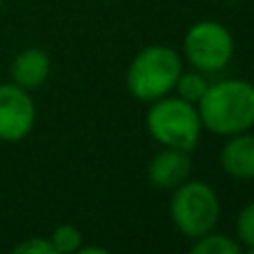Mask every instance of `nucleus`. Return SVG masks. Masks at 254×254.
I'll return each instance as SVG.
<instances>
[{
    "instance_id": "obj_6",
    "label": "nucleus",
    "mask_w": 254,
    "mask_h": 254,
    "mask_svg": "<svg viewBox=\"0 0 254 254\" xmlns=\"http://www.w3.org/2000/svg\"><path fill=\"white\" fill-rule=\"evenodd\" d=\"M36 121V107L27 89L13 85H0V140L25 138Z\"/></svg>"
},
{
    "instance_id": "obj_7",
    "label": "nucleus",
    "mask_w": 254,
    "mask_h": 254,
    "mask_svg": "<svg viewBox=\"0 0 254 254\" xmlns=\"http://www.w3.org/2000/svg\"><path fill=\"white\" fill-rule=\"evenodd\" d=\"M190 167H192L190 152H183V149L176 147H165L149 161L147 179L158 190H174L183 181H188Z\"/></svg>"
},
{
    "instance_id": "obj_10",
    "label": "nucleus",
    "mask_w": 254,
    "mask_h": 254,
    "mask_svg": "<svg viewBox=\"0 0 254 254\" xmlns=\"http://www.w3.org/2000/svg\"><path fill=\"white\" fill-rule=\"evenodd\" d=\"M241 243L225 234H203L192 246V254H239Z\"/></svg>"
},
{
    "instance_id": "obj_15",
    "label": "nucleus",
    "mask_w": 254,
    "mask_h": 254,
    "mask_svg": "<svg viewBox=\"0 0 254 254\" xmlns=\"http://www.w3.org/2000/svg\"><path fill=\"white\" fill-rule=\"evenodd\" d=\"M76 252H78V254H96V252L98 254H107L110 250H107V248H96V246H92V248H83V246H80Z\"/></svg>"
},
{
    "instance_id": "obj_5",
    "label": "nucleus",
    "mask_w": 254,
    "mask_h": 254,
    "mask_svg": "<svg viewBox=\"0 0 254 254\" xmlns=\"http://www.w3.org/2000/svg\"><path fill=\"white\" fill-rule=\"evenodd\" d=\"M183 54L194 69L203 74L221 71L228 67L234 54L232 34L225 29L221 22L203 20L190 27L183 40Z\"/></svg>"
},
{
    "instance_id": "obj_18",
    "label": "nucleus",
    "mask_w": 254,
    "mask_h": 254,
    "mask_svg": "<svg viewBox=\"0 0 254 254\" xmlns=\"http://www.w3.org/2000/svg\"><path fill=\"white\" fill-rule=\"evenodd\" d=\"M0 2H2V0H0Z\"/></svg>"
},
{
    "instance_id": "obj_14",
    "label": "nucleus",
    "mask_w": 254,
    "mask_h": 254,
    "mask_svg": "<svg viewBox=\"0 0 254 254\" xmlns=\"http://www.w3.org/2000/svg\"><path fill=\"white\" fill-rule=\"evenodd\" d=\"M13 252L16 254H56L52 241H45V239H38V237H31L27 241H22L20 246H16Z\"/></svg>"
},
{
    "instance_id": "obj_4",
    "label": "nucleus",
    "mask_w": 254,
    "mask_h": 254,
    "mask_svg": "<svg viewBox=\"0 0 254 254\" xmlns=\"http://www.w3.org/2000/svg\"><path fill=\"white\" fill-rule=\"evenodd\" d=\"M221 203L216 192L207 183L188 181L174 188L170 201V216L176 230L190 239H198L212 232L219 223Z\"/></svg>"
},
{
    "instance_id": "obj_12",
    "label": "nucleus",
    "mask_w": 254,
    "mask_h": 254,
    "mask_svg": "<svg viewBox=\"0 0 254 254\" xmlns=\"http://www.w3.org/2000/svg\"><path fill=\"white\" fill-rule=\"evenodd\" d=\"M52 246L56 254H69L76 252L83 246V234L76 225H58L52 234Z\"/></svg>"
},
{
    "instance_id": "obj_16",
    "label": "nucleus",
    "mask_w": 254,
    "mask_h": 254,
    "mask_svg": "<svg viewBox=\"0 0 254 254\" xmlns=\"http://www.w3.org/2000/svg\"><path fill=\"white\" fill-rule=\"evenodd\" d=\"M246 252H248V254H254V246H252V248H246Z\"/></svg>"
},
{
    "instance_id": "obj_1",
    "label": "nucleus",
    "mask_w": 254,
    "mask_h": 254,
    "mask_svg": "<svg viewBox=\"0 0 254 254\" xmlns=\"http://www.w3.org/2000/svg\"><path fill=\"white\" fill-rule=\"evenodd\" d=\"M201 123L216 136H234L254 125V85L246 80H221L210 85L196 103Z\"/></svg>"
},
{
    "instance_id": "obj_13",
    "label": "nucleus",
    "mask_w": 254,
    "mask_h": 254,
    "mask_svg": "<svg viewBox=\"0 0 254 254\" xmlns=\"http://www.w3.org/2000/svg\"><path fill=\"white\" fill-rule=\"evenodd\" d=\"M237 241L246 248L254 246V201H250L237 216Z\"/></svg>"
},
{
    "instance_id": "obj_9",
    "label": "nucleus",
    "mask_w": 254,
    "mask_h": 254,
    "mask_svg": "<svg viewBox=\"0 0 254 254\" xmlns=\"http://www.w3.org/2000/svg\"><path fill=\"white\" fill-rule=\"evenodd\" d=\"M49 69H52V63L49 56L43 49H25L20 52L11 63V78L18 87L22 89H34L47 80Z\"/></svg>"
},
{
    "instance_id": "obj_17",
    "label": "nucleus",
    "mask_w": 254,
    "mask_h": 254,
    "mask_svg": "<svg viewBox=\"0 0 254 254\" xmlns=\"http://www.w3.org/2000/svg\"><path fill=\"white\" fill-rule=\"evenodd\" d=\"M230 2H239V0H230Z\"/></svg>"
},
{
    "instance_id": "obj_3",
    "label": "nucleus",
    "mask_w": 254,
    "mask_h": 254,
    "mask_svg": "<svg viewBox=\"0 0 254 254\" xmlns=\"http://www.w3.org/2000/svg\"><path fill=\"white\" fill-rule=\"evenodd\" d=\"M147 131L165 147L192 152L201 138L203 123L194 103L181 96H163L152 103L147 112Z\"/></svg>"
},
{
    "instance_id": "obj_11",
    "label": "nucleus",
    "mask_w": 254,
    "mask_h": 254,
    "mask_svg": "<svg viewBox=\"0 0 254 254\" xmlns=\"http://www.w3.org/2000/svg\"><path fill=\"white\" fill-rule=\"evenodd\" d=\"M207 87H210V85L203 78V71H198V69L196 71H181L179 80H176V85H174L179 96L185 98L188 103H194V105L203 98Z\"/></svg>"
},
{
    "instance_id": "obj_2",
    "label": "nucleus",
    "mask_w": 254,
    "mask_h": 254,
    "mask_svg": "<svg viewBox=\"0 0 254 254\" xmlns=\"http://www.w3.org/2000/svg\"><path fill=\"white\" fill-rule=\"evenodd\" d=\"M181 71H183V63L174 49L152 45L136 54V58L129 63L127 89L138 101L154 103L174 89Z\"/></svg>"
},
{
    "instance_id": "obj_8",
    "label": "nucleus",
    "mask_w": 254,
    "mask_h": 254,
    "mask_svg": "<svg viewBox=\"0 0 254 254\" xmlns=\"http://www.w3.org/2000/svg\"><path fill=\"white\" fill-rule=\"evenodd\" d=\"M221 167L232 179H254V134L241 131L230 136V140L221 149Z\"/></svg>"
}]
</instances>
